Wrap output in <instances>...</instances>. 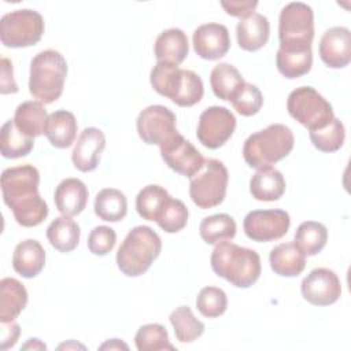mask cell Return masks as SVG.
Wrapping results in <instances>:
<instances>
[{"label": "cell", "mask_w": 351, "mask_h": 351, "mask_svg": "<svg viewBox=\"0 0 351 351\" xmlns=\"http://www.w3.org/2000/svg\"><path fill=\"white\" fill-rule=\"evenodd\" d=\"M169 319L177 340L181 343H192L204 332V324L193 315L188 306H180L173 310Z\"/></svg>", "instance_id": "d590c367"}, {"label": "cell", "mask_w": 351, "mask_h": 351, "mask_svg": "<svg viewBox=\"0 0 351 351\" xmlns=\"http://www.w3.org/2000/svg\"><path fill=\"white\" fill-rule=\"evenodd\" d=\"M159 149L165 163L176 173L188 178H191L204 163V158L197 148L180 133L159 145Z\"/></svg>", "instance_id": "4fadbf2b"}, {"label": "cell", "mask_w": 351, "mask_h": 351, "mask_svg": "<svg viewBox=\"0 0 351 351\" xmlns=\"http://www.w3.org/2000/svg\"><path fill=\"white\" fill-rule=\"evenodd\" d=\"M44 18L29 8L15 10L1 16L0 40L8 48H23L37 44L44 34Z\"/></svg>", "instance_id": "ba28073f"}, {"label": "cell", "mask_w": 351, "mask_h": 351, "mask_svg": "<svg viewBox=\"0 0 351 351\" xmlns=\"http://www.w3.org/2000/svg\"><path fill=\"white\" fill-rule=\"evenodd\" d=\"M80 226L71 217H58L47 228V239L49 244L60 252L75 250L80 243Z\"/></svg>", "instance_id": "4316f807"}, {"label": "cell", "mask_w": 351, "mask_h": 351, "mask_svg": "<svg viewBox=\"0 0 351 351\" xmlns=\"http://www.w3.org/2000/svg\"><path fill=\"white\" fill-rule=\"evenodd\" d=\"M21 333V328L15 321L1 322V350L14 347Z\"/></svg>", "instance_id": "7dc6e473"}, {"label": "cell", "mask_w": 351, "mask_h": 351, "mask_svg": "<svg viewBox=\"0 0 351 351\" xmlns=\"http://www.w3.org/2000/svg\"><path fill=\"white\" fill-rule=\"evenodd\" d=\"M211 269L218 276L237 288H248L261 276V258L255 250L223 241L215 244L211 258Z\"/></svg>", "instance_id": "6da1fadb"}, {"label": "cell", "mask_w": 351, "mask_h": 351, "mask_svg": "<svg viewBox=\"0 0 351 351\" xmlns=\"http://www.w3.org/2000/svg\"><path fill=\"white\" fill-rule=\"evenodd\" d=\"M128 213V200L123 192L115 188H104L95 197V214L107 222H118Z\"/></svg>", "instance_id": "f1b7e54d"}, {"label": "cell", "mask_w": 351, "mask_h": 351, "mask_svg": "<svg viewBox=\"0 0 351 351\" xmlns=\"http://www.w3.org/2000/svg\"><path fill=\"white\" fill-rule=\"evenodd\" d=\"M40 173L32 165L8 167L1 173V193L11 208L16 203L38 193Z\"/></svg>", "instance_id": "7c38bea8"}, {"label": "cell", "mask_w": 351, "mask_h": 351, "mask_svg": "<svg viewBox=\"0 0 351 351\" xmlns=\"http://www.w3.org/2000/svg\"><path fill=\"white\" fill-rule=\"evenodd\" d=\"M155 58L158 62L180 64L189 52L186 34L177 27L163 30L155 40Z\"/></svg>", "instance_id": "44dd1931"}, {"label": "cell", "mask_w": 351, "mask_h": 351, "mask_svg": "<svg viewBox=\"0 0 351 351\" xmlns=\"http://www.w3.org/2000/svg\"><path fill=\"white\" fill-rule=\"evenodd\" d=\"M23 350H29V348H33V350H45L47 346L44 343H41L38 339H29V341L22 346Z\"/></svg>", "instance_id": "681fc988"}, {"label": "cell", "mask_w": 351, "mask_h": 351, "mask_svg": "<svg viewBox=\"0 0 351 351\" xmlns=\"http://www.w3.org/2000/svg\"><path fill=\"white\" fill-rule=\"evenodd\" d=\"M34 138L25 136L15 125L14 119L3 123L0 130V148L1 155L7 159H16L26 156L32 152Z\"/></svg>", "instance_id": "f546056e"}, {"label": "cell", "mask_w": 351, "mask_h": 351, "mask_svg": "<svg viewBox=\"0 0 351 351\" xmlns=\"http://www.w3.org/2000/svg\"><path fill=\"white\" fill-rule=\"evenodd\" d=\"M236 222L229 214H214L206 217L199 226L200 237L207 244H219L236 236Z\"/></svg>", "instance_id": "4dcf8cb0"}, {"label": "cell", "mask_w": 351, "mask_h": 351, "mask_svg": "<svg viewBox=\"0 0 351 351\" xmlns=\"http://www.w3.org/2000/svg\"><path fill=\"white\" fill-rule=\"evenodd\" d=\"M188 215V208L184 202L170 196V199L165 203L156 223L166 233H177L186 226Z\"/></svg>", "instance_id": "60d3db41"}, {"label": "cell", "mask_w": 351, "mask_h": 351, "mask_svg": "<svg viewBox=\"0 0 351 351\" xmlns=\"http://www.w3.org/2000/svg\"><path fill=\"white\" fill-rule=\"evenodd\" d=\"M244 82L240 71L230 63H219L214 66L210 74L213 92L221 100L230 101Z\"/></svg>", "instance_id": "83f0119b"}, {"label": "cell", "mask_w": 351, "mask_h": 351, "mask_svg": "<svg viewBox=\"0 0 351 351\" xmlns=\"http://www.w3.org/2000/svg\"><path fill=\"white\" fill-rule=\"evenodd\" d=\"M276 64L280 74L285 78L293 80L307 74L313 66V52L311 49L306 51H277Z\"/></svg>", "instance_id": "836d02e7"}, {"label": "cell", "mask_w": 351, "mask_h": 351, "mask_svg": "<svg viewBox=\"0 0 351 351\" xmlns=\"http://www.w3.org/2000/svg\"><path fill=\"white\" fill-rule=\"evenodd\" d=\"M236 129V118L226 107L213 106L206 108L197 122V140L210 149L222 147Z\"/></svg>", "instance_id": "9c48e42d"}, {"label": "cell", "mask_w": 351, "mask_h": 351, "mask_svg": "<svg viewBox=\"0 0 351 351\" xmlns=\"http://www.w3.org/2000/svg\"><path fill=\"white\" fill-rule=\"evenodd\" d=\"M106 148V136L97 128H85L71 152V160L75 169L82 173L97 167L100 155Z\"/></svg>", "instance_id": "e0dca14e"}, {"label": "cell", "mask_w": 351, "mask_h": 351, "mask_svg": "<svg viewBox=\"0 0 351 351\" xmlns=\"http://www.w3.org/2000/svg\"><path fill=\"white\" fill-rule=\"evenodd\" d=\"M106 348H110V350H119V348H123V350H128V346L125 343H122L119 339H111L106 343H103L100 346V350H106Z\"/></svg>", "instance_id": "c3c4849f"}, {"label": "cell", "mask_w": 351, "mask_h": 351, "mask_svg": "<svg viewBox=\"0 0 351 351\" xmlns=\"http://www.w3.org/2000/svg\"><path fill=\"white\" fill-rule=\"evenodd\" d=\"M15 221L25 228H33L40 225L48 215V204L40 196V193L27 197L14 207H11Z\"/></svg>", "instance_id": "8d00e7d4"}, {"label": "cell", "mask_w": 351, "mask_h": 351, "mask_svg": "<svg viewBox=\"0 0 351 351\" xmlns=\"http://www.w3.org/2000/svg\"><path fill=\"white\" fill-rule=\"evenodd\" d=\"M48 114L44 104L40 101H23L21 103L14 114V122L16 128L27 137L34 138L45 134Z\"/></svg>", "instance_id": "d4e9b609"}, {"label": "cell", "mask_w": 351, "mask_h": 351, "mask_svg": "<svg viewBox=\"0 0 351 351\" xmlns=\"http://www.w3.org/2000/svg\"><path fill=\"white\" fill-rule=\"evenodd\" d=\"M181 74L182 69H180L178 64L156 62V64L151 70L149 81L152 88L159 95L173 100L181 82Z\"/></svg>", "instance_id": "d6a6232c"}, {"label": "cell", "mask_w": 351, "mask_h": 351, "mask_svg": "<svg viewBox=\"0 0 351 351\" xmlns=\"http://www.w3.org/2000/svg\"><path fill=\"white\" fill-rule=\"evenodd\" d=\"M0 92L3 95L7 93H16L18 85L14 81V70H12V63L7 58H1V78H0Z\"/></svg>", "instance_id": "f6af8a7d"}, {"label": "cell", "mask_w": 351, "mask_h": 351, "mask_svg": "<svg viewBox=\"0 0 351 351\" xmlns=\"http://www.w3.org/2000/svg\"><path fill=\"white\" fill-rule=\"evenodd\" d=\"M280 49L306 51L311 49L314 38V12L302 1L287 4L278 19Z\"/></svg>", "instance_id": "5b68a950"}, {"label": "cell", "mask_w": 351, "mask_h": 351, "mask_svg": "<svg viewBox=\"0 0 351 351\" xmlns=\"http://www.w3.org/2000/svg\"><path fill=\"white\" fill-rule=\"evenodd\" d=\"M300 291L308 303L314 306H329L339 300L341 284L333 270L317 267L303 278Z\"/></svg>", "instance_id": "5bb4252c"}, {"label": "cell", "mask_w": 351, "mask_h": 351, "mask_svg": "<svg viewBox=\"0 0 351 351\" xmlns=\"http://www.w3.org/2000/svg\"><path fill=\"white\" fill-rule=\"evenodd\" d=\"M77 119L73 112L58 110L49 114L45 136L48 141L56 148L70 147L77 136Z\"/></svg>", "instance_id": "484cf974"}, {"label": "cell", "mask_w": 351, "mask_h": 351, "mask_svg": "<svg viewBox=\"0 0 351 351\" xmlns=\"http://www.w3.org/2000/svg\"><path fill=\"white\" fill-rule=\"evenodd\" d=\"M250 192L254 199L261 202L278 200L285 192L284 176L271 166L258 169L251 177Z\"/></svg>", "instance_id": "603a6c76"}, {"label": "cell", "mask_w": 351, "mask_h": 351, "mask_svg": "<svg viewBox=\"0 0 351 351\" xmlns=\"http://www.w3.org/2000/svg\"><path fill=\"white\" fill-rule=\"evenodd\" d=\"M66 75L64 56L55 49L41 51L30 62L29 92L37 101L51 104L60 97Z\"/></svg>", "instance_id": "3957f363"}, {"label": "cell", "mask_w": 351, "mask_h": 351, "mask_svg": "<svg viewBox=\"0 0 351 351\" xmlns=\"http://www.w3.org/2000/svg\"><path fill=\"white\" fill-rule=\"evenodd\" d=\"M221 7L232 16L245 18L258 7V1H221Z\"/></svg>", "instance_id": "bcb514c9"}, {"label": "cell", "mask_w": 351, "mask_h": 351, "mask_svg": "<svg viewBox=\"0 0 351 351\" xmlns=\"http://www.w3.org/2000/svg\"><path fill=\"white\" fill-rule=\"evenodd\" d=\"M199 313L207 318H217L226 311L228 296L218 287H204L196 298Z\"/></svg>", "instance_id": "b9f144b4"}, {"label": "cell", "mask_w": 351, "mask_h": 351, "mask_svg": "<svg viewBox=\"0 0 351 351\" xmlns=\"http://www.w3.org/2000/svg\"><path fill=\"white\" fill-rule=\"evenodd\" d=\"M27 304V291L16 278L0 281V322H11Z\"/></svg>", "instance_id": "cb8c5ba5"}, {"label": "cell", "mask_w": 351, "mask_h": 351, "mask_svg": "<svg viewBox=\"0 0 351 351\" xmlns=\"http://www.w3.org/2000/svg\"><path fill=\"white\" fill-rule=\"evenodd\" d=\"M328 241V229L317 221L302 222L295 232V244L307 255L313 256L322 251Z\"/></svg>", "instance_id": "1f68e13d"}, {"label": "cell", "mask_w": 351, "mask_h": 351, "mask_svg": "<svg viewBox=\"0 0 351 351\" xmlns=\"http://www.w3.org/2000/svg\"><path fill=\"white\" fill-rule=\"evenodd\" d=\"M176 115L165 106L155 104L144 108L137 117V133L140 138L149 145H162L170 137L178 133L176 128Z\"/></svg>", "instance_id": "8fae6325"}, {"label": "cell", "mask_w": 351, "mask_h": 351, "mask_svg": "<svg viewBox=\"0 0 351 351\" xmlns=\"http://www.w3.org/2000/svg\"><path fill=\"white\" fill-rule=\"evenodd\" d=\"M293 144L292 130L282 123H273L248 136L244 141L243 156L250 167L258 170L288 156L293 149Z\"/></svg>", "instance_id": "7a4b0ae2"}, {"label": "cell", "mask_w": 351, "mask_h": 351, "mask_svg": "<svg viewBox=\"0 0 351 351\" xmlns=\"http://www.w3.org/2000/svg\"><path fill=\"white\" fill-rule=\"evenodd\" d=\"M269 262L276 274L295 277L306 267V254L295 243H281L270 251Z\"/></svg>", "instance_id": "7402d4cb"}, {"label": "cell", "mask_w": 351, "mask_h": 351, "mask_svg": "<svg viewBox=\"0 0 351 351\" xmlns=\"http://www.w3.org/2000/svg\"><path fill=\"white\" fill-rule=\"evenodd\" d=\"M45 266V251L40 241L27 239L16 244L12 254L14 270L25 278H33Z\"/></svg>", "instance_id": "ffe728a7"}, {"label": "cell", "mask_w": 351, "mask_h": 351, "mask_svg": "<svg viewBox=\"0 0 351 351\" xmlns=\"http://www.w3.org/2000/svg\"><path fill=\"white\" fill-rule=\"evenodd\" d=\"M229 173L218 159H204L203 166L191 177L189 196L199 208L221 204L226 195Z\"/></svg>", "instance_id": "8992f818"}, {"label": "cell", "mask_w": 351, "mask_h": 351, "mask_svg": "<svg viewBox=\"0 0 351 351\" xmlns=\"http://www.w3.org/2000/svg\"><path fill=\"white\" fill-rule=\"evenodd\" d=\"M230 103L240 115L251 117L261 110L263 104V96L256 85L244 82L237 93L233 96Z\"/></svg>", "instance_id": "7bdbcfd3"}, {"label": "cell", "mask_w": 351, "mask_h": 351, "mask_svg": "<svg viewBox=\"0 0 351 351\" xmlns=\"http://www.w3.org/2000/svg\"><path fill=\"white\" fill-rule=\"evenodd\" d=\"M162 251L159 234L149 226L133 228L117 252L118 269L128 277L144 274Z\"/></svg>", "instance_id": "277c9868"}, {"label": "cell", "mask_w": 351, "mask_h": 351, "mask_svg": "<svg viewBox=\"0 0 351 351\" xmlns=\"http://www.w3.org/2000/svg\"><path fill=\"white\" fill-rule=\"evenodd\" d=\"M204 86L202 78L192 70H182L178 90L171 101L180 107H192L202 100Z\"/></svg>", "instance_id": "ab89813d"}, {"label": "cell", "mask_w": 351, "mask_h": 351, "mask_svg": "<svg viewBox=\"0 0 351 351\" xmlns=\"http://www.w3.org/2000/svg\"><path fill=\"white\" fill-rule=\"evenodd\" d=\"M287 110L308 132L326 126L335 118L330 103L311 86L293 89L288 96Z\"/></svg>", "instance_id": "52a82bcc"}, {"label": "cell", "mask_w": 351, "mask_h": 351, "mask_svg": "<svg viewBox=\"0 0 351 351\" xmlns=\"http://www.w3.org/2000/svg\"><path fill=\"white\" fill-rule=\"evenodd\" d=\"M270 23L269 19L258 12L241 18L236 26L237 44L241 49L254 52L261 49L269 40Z\"/></svg>", "instance_id": "d6986e66"}, {"label": "cell", "mask_w": 351, "mask_h": 351, "mask_svg": "<svg viewBox=\"0 0 351 351\" xmlns=\"http://www.w3.org/2000/svg\"><path fill=\"white\" fill-rule=\"evenodd\" d=\"M310 140L313 145L322 152H335L340 149L346 140V129L339 118H333L326 126L311 130Z\"/></svg>", "instance_id": "74e56055"}, {"label": "cell", "mask_w": 351, "mask_h": 351, "mask_svg": "<svg viewBox=\"0 0 351 351\" xmlns=\"http://www.w3.org/2000/svg\"><path fill=\"white\" fill-rule=\"evenodd\" d=\"M169 199H170V195L163 186L156 184H149L137 193L136 210L143 219L156 222L165 203Z\"/></svg>", "instance_id": "e575fe53"}, {"label": "cell", "mask_w": 351, "mask_h": 351, "mask_svg": "<svg viewBox=\"0 0 351 351\" xmlns=\"http://www.w3.org/2000/svg\"><path fill=\"white\" fill-rule=\"evenodd\" d=\"M319 58L332 69L346 67L351 62V33L347 27L328 29L319 41Z\"/></svg>", "instance_id": "2e32d148"}, {"label": "cell", "mask_w": 351, "mask_h": 351, "mask_svg": "<svg viewBox=\"0 0 351 351\" xmlns=\"http://www.w3.org/2000/svg\"><path fill=\"white\" fill-rule=\"evenodd\" d=\"M192 41L197 56L206 60L221 59L230 48L229 30L221 23L200 25L193 32Z\"/></svg>", "instance_id": "9a60e30c"}, {"label": "cell", "mask_w": 351, "mask_h": 351, "mask_svg": "<svg viewBox=\"0 0 351 351\" xmlns=\"http://www.w3.org/2000/svg\"><path fill=\"white\" fill-rule=\"evenodd\" d=\"M117 243V233L112 228L101 225L90 230L88 236V248L93 255L104 256L112 251Z\"/></svg>", "instance_id": "ee69618b"}, {"label": "cell", "mask_w": 351, "mask_h": 351, "mask_svg": "<svg viewBox=\"0 0 351 351\" xmlns=\"http://www.w3.org/2000/svg\"><path fill=\"white\" fill-rule=\"evenodd\" d=\"M58 211L64 217H74L84 211L88 202V188L78 178H66L59 182L53 193Z\"/></svg>", "instance_id": "ac0fdd59"}, {"label": "cell", "mask_w": 351, "mask_h": 351, "mask_svg": "<svg viewBox=\"0 0 351 351\" xmlns=\"http://www.w3.org/2000/svg\"><path fill=\"white\" fill-rule=\"evenodd\" d=\"M291 226L289 214L280 208L255 210L245 215L243 228L245 236L258 243L284 237Z\"/></svg>", "instance_id": "30bf717a"}, {"label": "cell", "mask_w": 351, "mask_h": 351, "mask_svg": "<svg viewBox=\"0 0 351 351\" xmlns=\"http://www.w3.org/2000/svg\"><path fill=\"white\" fill-rule=\"evenodd\" d=\"M134 343L138 351L174 350V346L169 341L166 328L160 324H147L140 326L134 336Z\"/></svg>", "instance_id": "f35d334b"}]
</instances>
